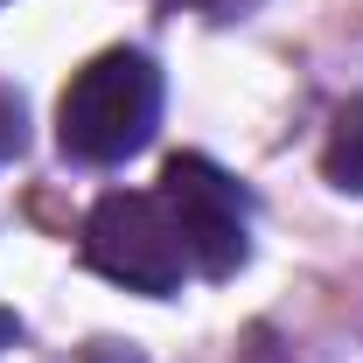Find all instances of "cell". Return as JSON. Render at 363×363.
Segmentation results:
<instances>
[{
  "label": "cell",
  "instance_id": "cell-1",
  "mask_svg": "<svg viewBox=\"0 0 363 363\" xmlns=\"http://www.w3.org/2000/svg\"><path fill=\"white\" fill-rule=\"evenodd\" d=\"M161 126V70L147 49H105L56 98V147L84 168H119Z\"/></svg>",
  "mask_w": 363,
  "mask_h": 363
},
{
  "label": "cell",
  "instance_id": "cell-3",
  "mask_svg": "<svg viewBox=\"0 0 363 363\" xmlns=\"http://www.w3.org/2000/svg\"><path fill=\"white\" fill-rule=\"evenodd\" d=\"M161 203L182 230V252L189 272L203 279H230V272L252 259V203L238 175H224L210 154H168L161 168Z\"/></svg>",
  "mask_w": 363,
  "mask_h": 363
},
{
  "label": "cell",
  "instance_id": "cell-6",
  "mask_svg": "<svg viewBox=\"0 0 363 363\" xmlns=\"http://www.w3.org/2000/svg\"><path fill=\"white\" fill-rule=\"evenodd\" d=\"M196 7H210V14H238V7H252V0H196Z\"/></svg>",
  "mask_w": 363,
  "mask_h": 363
},
{
  "label": "cell",
  "instance_id": "cell-5",
  "mask_svg": "<svg viewBox=\"0 0 363 363\" xmlns=\"http://www.w3.org/2000/svg\"><path fill=\"white\" fill-rule=\"evenodd\" d=\"M21 147H28V112H21V98H14V91L0 84V168H7Z\"/></svg>",
  "mask_w": 363,
  "mask_h": 363
},
{
  "label": "cell",
  "instance_id": "cell-7",
  "mask_svg": "<svg viewBox=\"0 0 363 363\" xmlns=\"http://www.w3.org/2000/svg\"><path fill=\"white\" fill-rule=\"evenodd\" d=\"M0 342H14V315L7 308H0Z\"/></svg>",
  "mask_w": 363,
  "mask_h": 363
},
{
  "label": "cell",
  "instance_id": "cell-2",
  "mask_svg": "<svg viewBox=\"0 0 363 363\" xmlns=\"http://www.w3.org/2000/svg\"><path fill=\"white\" fill-rule=\"evenodd\" d=\"M84 266L133 294H182L189 252L161 203V189H112L84 217Z\"/></svg>",
  "mask_w": 363,
  "mask_h": 363
},
{
  "label": "cell",
  "instance_id": "cell-4",
  "mask_svg": "<svg viewBox=\"0 0 363 363\" xmlns=\"http://www.w3.org/2000/svg\"><path fill=\"white\" fill-rule=\"evenodd\" d=\"M321 175L335 189H350V196H363V126L342 119V133L328 140V154H321Z\"/></svg>",
  "mask_w": 363,
  "mask_h": 363
}]
</instances>
